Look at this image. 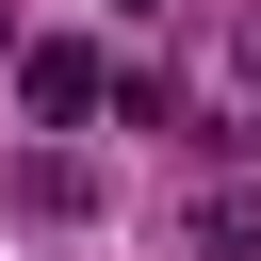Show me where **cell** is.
I'll return each instance as SVG.
<instances>
[{
  "instance_id": "3",
  "label": "cell",
  "mask_w": 261,
  "mask_h": 261,
  "mask_svg": "<svg viewBox=\"0 0 261 261\" xmlns=\"http://www.w3.org/2000/svg\"><path fill=\"white\" fill-rule=\"evenodd\" d=\"M196 261H261V196H245V179L196 196Z\"/></svg>"
},
{
  "instance_id": "5",
  "label": "cell",
  "mask_w": 261,
  "mask_h": 261,
  "mask_svg": "<svg viewBox=\"0 0 261 261\" xmlns=\"http://www.w3.org/2000/svg\"><path fill=\"white\" fill-rule=\"evenodd\" d=\"M114 16H163V0H114Z\"/></svg>"
},
{
  "instance_id": "2",
  "label": "cell",
  "mask_w": 261,
  "mask_h": 261,
  "mask_svg": "<svg viewBox=\"0 0 261 261\" xmlns=\"http://www.w3.org/2000/svg\"><path fill=\"white\" fill-rule=\"evenodd\" d=\"M16 212H49V228L98 212V163H82V147H33V163H16Z\"/></svg>"
},
{
  "instance_id": "1",
  "label": "cell",
  "mask_w": 261,
  "mask_h": 261,
  "mask_svg": "<svg viewBox=\"0 0 261 261\" xmlns=\"http://www.w3.org/2000/svg\"><path fill=\"white\" fill-rule=\"evenodd\" d=\"M16 98H33V130H82V114L114 98V65H98L82 33H49V49H16Z\"/></svg>"
},
{
  "instance_id": "4",
  "label": "cell",
  "mask_w": 261,
  "mask_h": 261,
  "mask_svg": "<svg viewBox=\"0 0 261 261\" xmlns=\"http://www.w3.org/2000/svg\"><path fill=\"white\" fill-rule=\"evenodd\" d=\"M245 82H261V33H245Z\"/></svg>"
}]
</instances>
